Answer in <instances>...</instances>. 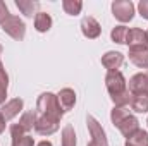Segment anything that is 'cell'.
<instances>
[{"instance_id": "obj_12", "label": "cell", "mask_w": 148, "mask_h": 146, "mask_svg": "<svg viewBox=\"0 0 148 146\" xmlns=\"http://www.w3.org/2000/svg\"><path fill=\"white\" fill-rule=\"evenodd\" d=\"M57 100H59L60 108L64 110V113H66V112L73 110L74 105H76V93L71 88H62L59 91V95H57Z\"/></svg>"}, {"instance_id": "obj_3", "label": "cell", "mask_w": 148, "mask_h": 146, "mask_svg": "<svg viewBox=\"0 0 148 146\" xmlns=\"http://www.w3.org/2000/svg\"><path fill=\"white\" fill-rule=\"evenodd\" d=\"M0 28L3 29V33H7L16 41H21L26 36V24H24V21L19 19L17 16L10 14V10L7 9V5L2 0H0Z\"/></svg>"}, {"instance_id": "obj_27", "label": "cell", "mask_w": 148, "mask_h": 146, "mask_svg": "<svg viewBox=\"0 0 148 146\" xmlns=\"http://www.w3.org/2000/svg\"><path fill=\"white\" fill-rule=\"evenodd\" d=\"M2 52H3V48H2V45H0V55H2ZM5 72V67H3V64H2V60H0V74Z\"/></svg>"}, {"instance_id": "obj_24", "label": "cell", "mask_w": 148, "mask_h": 146, "mask_svg": "<svg viewBox=\"0 0 148 146\" xmlns=\"http://www.w3.org/2000/svg\"><path fill=\"white\" fill-rule=\"evenodd\" d=\"M12 146H35V141L29 134H24L19 138H12Z\"/></svg>"}, {"instance_id": "obj_29", "label": "cell", "mask_w": 148, "mask_h": 146, "mask_svg": "<svg viewBox=\"0 0 148 146\" xmlns=\"http://www.w3.org/2000/svg\"><path fill=\"white\" fill-rule=\"evenodd\" d=\"M145 76H147V96H148V71L145 72Z\"/></svg>"}, {"instance_id": "obj_22", "label": "cell", "mask_w": 148, "mask_h": 146, "mask_svg": "<svg viewBox=\"0 0 148 146\" xmlns=\"http://www.w3.org/2000/svg\"><path fill=\"white\" fill-rule=\"evenodd\" d=\"M62 146H76V132L71 124L64 126L62 129Z\"/></svg>"}, {"instance_id": "obj_11", "label": "cell", "mask_w": 148, "mask_h": 146, "mask_svg": "<svg viewBox=\"0 0 148 146\" xmlns=\"http://www.w3.org/2000/svg\"><path fill=\"white\" fill-rule=\"evenodd\" d=\"M117 129H119V132L127 139L129 136H133V134L140 129V122H138V119L131 113V115H127L124 120H121V122L117 124Z\"/></svg>"}, {"instance_id": "obj_7", "label": "cell", "mask_w": 148, "mask_h": 146, "mask_svg": "<svg viewBox=\"0 0 148 146\" xmlns=\"http://www.w3.org/2000/svg\"><path fill=\"white\" fill-rule=\"evenodd\" d=\"M126 45L131 48H148V36L147 31H143L141 28H129L127 38H126Z\"/></svg>"}, {"instance_id": "obj_31", "label": "cell", "mask_w": 148, "mask_h": 146, "mask_svg": "<svg viewBox=\"0 0 148 146\" xmlns=\"http://www.w3.org/2000/svg\"><path fill=\"white\" fill-rule=\"evenodd\" d=\"M147 124H148V120H147Z\"/></svg>"}, {"instance_id": "obj_30", "label": "cell", "mask_w": 148, "mask_h": 146, "mask_svg": "<svg viewBox=\"0 0 148 146\" xmlns=\"http://www.w3.org/2000/svg\"><path fill=\"white\" fill-rule=\"evenodd\" d=\"M147 36H148V31H147Z\"/></svg>"}, {"instance_id": "obj_4", "label": "cell", "mask_w": 148, "mask_h": 146, "mask_svg": "<svg viewBox=\"0 0 148 146\" xmlns=\"http://www.w3.org/2000/svg\"><path fill=\"white\" fill-rule=\"evenodd\" d=\"M35 122H36V110L24 112L21 115L19 122L10 126V138H19V136L29 134V131L35 129Z\"/></svg>"}, {"instance_id": "obj_19", "label": "cell", "mask_w": 148, "mask_h": 146, "mask_svg": "<svg viewBox=\"0 0 148 146\" xmlns=\"http://www.w3.org/2000/svg\"><path fill=\"white\" fill-rule=\"evenodd\" d=\"M127 115H131L129 107H114V108L110 110V120H112V124L117 127V124H119L121 120H124Z\"/></svg>"}, {"instance_id": "obj_5", "label": "cell", "mask_w": 148, "mask_h": 146, "mask_svg": "<svg viewBox=\"0 0 148 146\" xmlns=\"http://www.w3.org/2000/svg\"><path fill=\"white\" fill-rule=\"evenodd\" d=\"M86 126H88V132L91 136V141L88 146H109L107 141V134L102 127V124L93 117V115H88L86 117Z\"/></svg>"}, {"instance_id": "obj_18", "label": "cell", "mask_w": 148, "mask_h": 146, "mask_svg": "<svg viewBox=\"0 0 148 146\" xmlns=\"http://www.w3.org/2000/svg\"><path fill=\"white\" fill-rule=\"evenodd\" d=\"M126 146H148V132L143 129H138L133 136L126 139Z\"/></svg>"}, {"instance_id": "obj_20", "label": "cell", "mask_w": 148, "mask_h": 146, "mask_svg": "<svg viewBox=\"0 0 148 146\" xmlns=\"http://www.w3.org/2000/svg\"><path fill=\"white\" fill-rule=\"evenodd\" d=\"M127 31H129V28H126V26H122V24H121V26H115L110 31L112 41H115V43H119V45H126Z\"/></svg>"}, {"instance_id": "obj_28", "label": "cell", "mask_w": 148, "mask_h": 146, "mask_svg": "<svg viewBox=\"0 0 148 146\" xmlns=\"http://www.w3.org/2000/svg\"><path fill=\"white\" fill-rule=\"evenodd\" d=\"M36 146H52V143H50V141H40Z\"/></svg>"}, {"instance_id": "obj_23", "label": "cell", "mask_w": 148, "mask_h": 146, "mask_svg": "<svg viewBox=\"0 0 148 146\" xmlns=\"http://www.w3.org/2000/svg\"><path fill=\"white\" fill-rule=\"evenodd\" d=\"M7 86H9V76H7V72H3L0 74V105H5Z\"/></svg>"}, {"instance_id": "obj_6", "label": "cell", "mask_w": 148, "mask_h": 146, "mask_svg": "<svg viewBox=\"0 0 148 146\" xmlns=\"http://www.w3.org/2000/svg\"><path fill=\"white\" fill-rule=\"evenodd\" d=\"M112 14L119 23H129L134 17V3L131 0H115L112 2Z\"/></svg>"}, {"instance_id": "obj_17", "label": "cell", "mask_w": 148, "mask_h": 146, "mask_svg": "<svg viewBox=\"0 0 148 146\" xmlns=\"http://www.w3.org/2000/svg\"><path fill=\"white\" fill-rule=\"evenodd\" d=\"M131 108L136 113H147L148 112V96L145 95H131Z\"/></svg>"}, {"instance_id": "obj_16", "label": "cell", "mask_w": 148, "mask_h": 146, "mask_svg": "<svg viewBox=\"0 0 148 146\" xmlns=\"http://www.w3.org/2000/svg\"><path fill=\"white\" fill-rule=\"evenodd\" d=\"M16 7L26 16V17H33V14L36 16L38 9H40V3L33 2V0H16Z\"/></svg>"}, {"instance_id": "obj_14", "label": "cell", "mask_w": 148, "mask_h": 146, "mask_svg": "<svg viewBox=\"0 0 148 146\" xmlns=\"http://www.w3.org/2000/svg\"><path fill=\"white\" fill-rule=\"evenodd\" d=\"M127 55H129V60L136 67L148 69V48H131Z\"/></svg>"}, {"instance_id": "obj_25", "label": "cell", "mask_w": 148, "mask_h": 146, "mask_svg": "<svg viewBox=\"0 0 148 146\" xmlns=\"http://www.w3.org/2000/svg\"><path fill=\"white\" fill-rule=\"evenodd\" d=\"M138 12H140V16H141L143 19L148 21V0H141V2L138 3Z\"/></svg>"}, {"instance_id": "obj_26", "label": "cell", "mask_w": 148, "mask_h": 146, "mask_svg": "<svg viewBox=\"0 0 148 146\" xmlns=\"http://www.w3.org/2000/svg\"><path fill=\"white\" fill-rule=\"evenodd\" d=\"M5 122H7V120H5V119H3V115L0 113V134L5 131Z\"/></svg>"}, {"instance_id": "obj_2", "label": "cell", "mask_w": 148, "mask_h": 146, "mask_svg": "<svg viewBox=\"0 0 148 146\" xmlns=\"http://www.w3.org/2000/svg\"><path fill=\"white\" fill-rule=\"evenodd\" d=\"M105 86L114 102V107H127L131 103V93L127 89L126 77L121 71H112L105 76Z\"/></svg>"}, {"instance_id": "obj_10", "label": "cell", "mask_w": 148, "mask_h": 146, "mask_svg": "<svg viewBox=\"0 0 148 146\" xmlns=\"http://www.w3.org/2000/svg\"><path fill=\"white\" fill-rule=\"evenodd\" d=\"M23 107H24V102H23L21 98H12V100H9L5 105H2L0 113L3 115V119H5V120H10V119L17 117V115L21 113Z\"/></svg>"}, {"instance_id": "obj_9", "label": "cell", "mask_w": 148, "mask_h": 146, "mask_svg": "<svg viewBox=\"0 0 148 146\" xmlns=\"http://www.w3.org/2000/svg\"><path fill=\"white\" fill-rule=\"evenodd\" d=\"M124 64V55L121 52H107L105 55H102V65L112 72V71H119Z\"/></svg>"}, {"instance_id": "obj_13", "label": "cell", "mask_w": 148, "mask_h": 146, "mask_svg": "<svg viewBox=\"0 0 148 146\" xmlns=\"http://www.w3.org/2000/svg\"><path fill=\"white\" fill-rule=\"evenodd\" d=\"M129 93L131 95H145L147 96V76L145 72L134 74L129 79Z\"/></svg>"}, {"instance_id": "obj_15", "label": "cell", "mask_w": 148, "mask_h": 146, "mask_svg": "<svg viewBox=\"0 0 148 146\" xmlns=\"http://www.w3.org/2000/svg\"><path fill=\"white\" fill-rule=\"evenodd\" d=\"M52 28V17L47 12H38L35 16V29L38 33H47Z\"/></svg>"}, {"instance_id": "obj_8", "label": "cell", "mask_w": 148, "mask_h": 146, "mask_svg": "<svg viewBox=\"0 0 148 146\" xmlns=\"http://www.w3.org/2000/svg\"><path fill=\"white\" fill-rule=\"evenodd\" d=\"M81 33H83V36L88 38V40H95V38H98L102 35V26H100V23L95 17L84 16L81 19Z\"/></svg>"}, {"instance_id": "obj_1", "label": "cell", "mask_w": 148, "mask_h": 146, "mask_svg": "<svg viewBox=\"0 0 148 146\" xmlns=\"http://www.w3.org/2000/svg\"><path fill=\"white\" fill-rule=\"evenodd\" d=\"M64 117V110L60 108L57 95L41 93L36 100V122L35 131L40 136H52L60 129V119Z\"/></svg>"}, {"instance_id": "obj_21", "label": "cell", "mask_w": 148, "mask_h": 146, "mask_svg": "<svg viewBox=\"0 0 148 146\" xmlns=\"http://www.w3.org/2000/svg\"><path fill=\"white\" fill-rule=\"evenodd\" d=\"M62 9L69 16H77L81 12V9H83V2L81 0H64L62 2Z\"/></svg>"}]
</instances>
